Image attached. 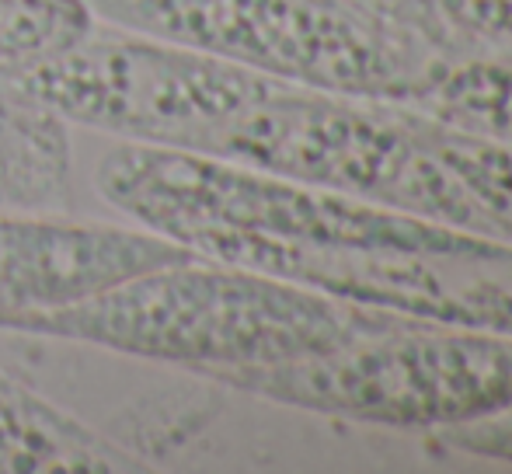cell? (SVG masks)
<instances>
[{"label":"cell","mask_w":512,"mask_h":474,"mask_svg":"<svg viewBox=\"0 0 512 474\" xmlns=\"http://www.w3.org/2000/svg\"><path fill=\"white\" fill-rule=\"evenodd\" d=\"M143 474L150 454L105 436L0 366V474Z\"/></svg>","instance_id":"9"},{"label":"cell","mask_w":512,"mask_h":474,"mask_svg":"<svg viewBox=\"0 0 512 474\" xmlns=\"http://www.w3.org/2000/svg\"><path fill=\"white\" fill-rule=\"evenodd\" d=\"M356 4L370 7V11H380V14H391V18H398V21H408V25H415L418 32H425L439 46L436 32H432L429 11H425V0H356ZM446 53H450V49H446Z\"/></svg>","instance_id":"16"},{"label":"cell","mask_w":512,"mask_h":474,"mask_svg":"<svg viewBox=\"0 0 512 474\" xmlns=\"http://www.w3.org/2000/svg\"><path fill=\"white\" fill-rule=\"evenodd\" d=\"M418 126L439 161L460 178V185L481 206L495 237L512 244V143L446 126L425 112H418Z\"/></svg>","instance_id":"12"},{"label":"cell","mask_w":512,"mask_h":474,"mask_svg":"<svg viewBox=\"0 0 512 474\" xmlns=\"http://www.w3.org/2000/svg\"><path fill=\"white\" fill-rule=\"evenodd\" d=\"M213 387L391 429H457L512 408V335L394 314L387 325L297 363Z\"/></svg>","instance_id":"5"},{"label":"cell","mask_w":512,"mask_h":474,"mask_svg":"<svg viewBox=\"0 0 512 474\" xmlns=\"http://www.w3.org/2000/svg\"><path fill=\"white\" fill-rule=\"evenodd\" d=\"M206 157H223L359 203L495 237L481 206L436 157L418 126V112L405 102L335 95L279 81L223 129Z\"/></svg>","instance_id":"4"},{"label":"cell","mask_w":512,"mask_h":474,"mask_svg":"<svg viewBox=\"0 0 512 474\" xmlns=\"http://www.w3.org/2000/svg\"><path fill=\"white\" fill-rule=\"evenodd\" d=\"M286 279L405 318L512 335V244L495 237L457 251H321Z\"/></svg>","instance_id":"7"},{"label":"cell","mask_w":512,"mask_h":474,"mask_svg":"<svg viewBox=\"0 0 512 474\" xmlns=\"http://www.w3.org/2000/svg\"><path fill=\"white\" fill-rule=\"evenodd\" d=\"M70 122L0 77V210L74 213V140Z\"/></svg>","instance_id":"10"},{"label":"cell","mask_w":512,"mask_h":474,"mask_svg":"<svg viewBox=\"0 0 512 474\" xmlns=\"http://www.w3.org/2000/svg\"><path fill=\"white\" fill-rule=\"evenodd\" d=\"M443 440L457 450H467V454L478 457H495V461L512 464V408L492 415V419L481 422H467V426L446 429Z\"/></svg>","instance_id":"15"},{"label":"cell","mask_w":512,"mask_h":474,"mask_svg":"<svg viewBox=\"0 0 512 474\" xmlns=\"http://www.w3.org/2000/svg\"><path fill=\"white\" fill-rule=\"evenodd\" d=\"M192 255L136 224L0 210V332Z\"/></svg>","instance_id":"8"},{"label":"cell","mask_w":512,"mask_h":474,"mask_svg":"<svg viewBox=\"0 0 512 474\" xmlns=\"http://www.w3.org/2000/svg\"><path fill=\"white\" fill-rule=\"evenodd\" d=\"M425 11L450 53H512V0H425Z\"/></svg>","instance_id":"14"},{"label":"cell","mask_w":512,"mask_h":474,"mask_svg":"<svg viewBox=\"0 0 512 474\" xmlns=\"http://www.w3.org/2000/svg\"><path fill=\"white\" fill-rule=\"evenodd\" d=\"M95 25L88 0H0V77L63 53Z\"/></svg>","instance_id":"13"},{"label":"cell","mask_w":512,"mask_h":474,"mask_svg":"<svg viewBox=\"0 0 512 474\" xmlns=\"http://www.w3.org/2000/svg\"><path fill=\"white\" fill-rule=\"evenodd\" d=\"M408 105L446 126L512 143V53L467 49L446 56L429 88Z\"/></svg>","instance_id":"11"},{"label":"cell","mask_w":512,"mask_h":474,"mask_svg":"<svg viewBox=\"0 0 512 474\" xmlns=\"http://www.w3.org/2000/svg\"><path fill=\"white\" fill-rule=\"evenodd\" d=\"M102 25L178 42L286 84L411 102L439 74L443 46L356 0H88Z\"/></svg>","instance_id":"3"},{"label":"cell","mask_w":512,"mask_h":474,"mask_svg":"<svg viewBox=\"0 0 512 474\" xmlns=\"http://www.w3.org/2000/svg\"><path fill=\"white\" fill-rule=\"evenodd\" d=\"M391 318L394 311L314 286L185 255L7 332L77 342L216 384L227 373L331 353Z\"/></svg>","instance_id":"2"},{"label":"cell","mask_w":512,"mask_h":474,"mask_svg":"<svg viewBox=\"0 0 512 474\" xmlns=\"http://www.w3.org/2000/svg\"><path fill=\"white\" fill-rule=\"evenodd\" d=\"M7 77L70 126L189 154H213L223 129L279 84L241 63L102 21L70 49Z\"/></svg>","instance_id":"6"},{"label":"cell","mask_w":512,"mask_h":474,"mask_svg":"<svg viewBox=\"0 0 512 474\" xmlns=\"http://www.w3.org/2000/svg\"><path fill=\"white\" fill-rule=\"evenodd\" d=\"M91 185L129 224L279 279L317 251H457L485 241L248 164L143 143L112 140Z\"/></svg>","instance_id":"1"}]
</instances>
